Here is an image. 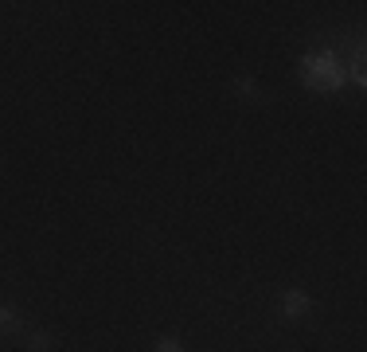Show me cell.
I'll use <instances>...</instances> for the list:
<instances>
[{"instance_id": "6da1fadb", "label": "cell", "mask_w": 367, "mask_h": 352, "mask_svg": "<svg viewBox=\"0 0 367 352\" xmlns=\"http://www.w3.org/2000/svg\"><path fill=\"white\" fill-rule=\"evenodd\" d=\"M344 78H348V70H344V63L336 59L332 51L305 55V82H309L312 90H340Z\"/></svg>"}, {"instance_id": "7a4b0ae2", "label": "cell", "mask_w": 367, "mask_h": 352, "mask_svg": "<svg viewBox=\"0 0 367 352\" xmlns=\"http://www.w3.org/2000/svg\"><path fill=\"white\" fill-rule=\"evenodd\" d=\"M312 309V297L305 294V289H285V294H281V317H305V313Z\"/></svg>"}, {"instance_id": "3957f363", "label": "cell", "mask_w": 367, "mask_h": 352, "mask_svg": "<svg viewBox=\"0 0 367 352\" xmlns=\"http://www.w3.org/2000/svg\"><path fill=\"white\" fill-rule=\"evenodd\" d=\"M23 329V321H20V313L12 309V305H0V333H8V336H16Z\"/></svg>"}, {"instance_id": "277c9868", "label": "cell", "mask_w": 367, "mask_h": 352, "mask_svg": "<svg viewBox=\"0 0 367 352\" xmlns=\"http://www.w3.org/2000/svg\"><path fill=\"white\" fill-rule=\"evenodd\" d=\"M23 344H28V352H47V348H51V333H39V329H35V333L23 336Z\"/></svg>"}, {"instance_id": "5b68a950", "label": "cell", "mask_w": 367, "mask_h": 352, "mask_svg": "<svg viewBox=\"0 0 367 352\" xmlns=\"http://www.w3.org/2000/svg\"><path fill=\"white\" fill-rule=\"evenodd\" d=\"M153 352H187V348L176 341V336H160V341L153 344Z\"/></svg>"}, {"instance_id": "8992f818", "label": "cell", "mask_w": 367, "mask_h": 352, "mask_svg": "<svg viewBox=\"0 0 367 352\" xmlns=\"http://www.w3.org/2000/svg\"><path fill=\"white\" fill-rule=\"evenodd\" d=\"M234 86H239V94H250V98H262V90H258V82H254V78H239Z\"/></svg>"}]
</instances>
